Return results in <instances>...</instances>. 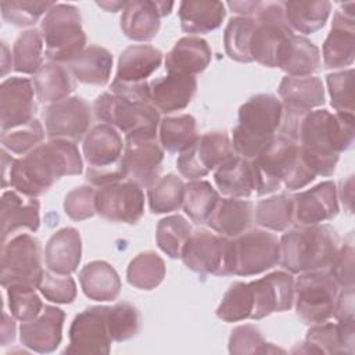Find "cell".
<instances>
[{"mask_svg": "<svg viewBox=\"0 0 355 355\" xmlns=\"http://www.w3.org/2000/svg\"><path fill=\"white\" fill-rule=\"evenodd\" d=\"M82 171L83 161L78 146L69 140L50 139L22 158H12L1 150L3 189L11 186L29 197H39L60 178L80 175Z\"/></svg>", "mask_w": 355, "mask_h": 355, "instance_id": "1", "label": "cell"}, {"mask_svg": "<svg viewBox=\"0 0 355 355\" xmlns=\"http://www.w3.org/2000/svg\"><path fill=\"white\" fill-rule=\"evenodd\" d=\"M354 136V114H333L323 108L304 115L295 141L316 176H331L340 154L352 147Z\"/></svg>", "mask_w": 355, "mask_h": 355, "instance_id": "2", "label": "cell"}, {"mask_svg": "<svg viewBox=\"0 0 355 355\" xmlns=\"http://www.w3.org/2000/svg\"><path fill=\"white\" fill-rule=\"evenodd\" d=\"M279 263L290 273L329 269L337 250L338 236L329 225H298L279 239Z\"/></svg>", "mask_w": 355, "mask_h": 355, "instance_id": "3", "label": "cell"}, {"mask_svg": "<svg viewBox=\"0 0 355 355\" xmlns=\"http://www.w3.org/2000/svg\"><path fill=\"white\" fill-rule=\"evenodd\" d=\"M283 116L282 101L270 93L250 97L239 110V122L232 130L236 155L254 159L279 133Z\"/></svg>", "mask_w": 355, "mask_h": 355, "instance_id": "4", "label": "cell"}, {"mask_svg": "<svg viewBox=\"0 0 355 355\" xmlns=\"http://www.w3.org/2000/svg\"><path fill=\"white\" fill-rule=\"evenodd\" d=\"M93 110L98 121L125 133L126 140L157 139L161 119L151 103L129 100L105 92L94 100Z\"/></svg>", "mask_w": 355, "mask_h": 355, "instance_id": "5", "label": "cell"}, {"mask_svg": "<svg viewBox=\"0 0 355 355\" xmlns=\"http://www.w3.org/2000/svg\"><path fill=\"white\" fill-rule=\"evenodd\" d=\"M47 60L68 64L86 49V35L79 10L72 4L55 3L40 22Z\"/></svg>", "mask_w": 355, "mask_h": 355, "instance_id": "6", "label": "cell"}, {"mask_svg": "<svg viewBox=\"0 0 355 355\" xmlns=\"http://www.w3.org/2000/svg\"><path fill=\"white\" fill-rule=\"evenodd\" d=\"M254 18L255 29L250 47L252 61L268 68H276L290 37L294 35L286 22L283 1H261Z\"/></svg>", "mask_w": 355, "mask_h": 355, "instance_id": "7", "label": "cell"}, {"mask_svg": "<svg viewBox=\"0 0 355 355\" xmlns=\"http://www.w3.org/2000/svg\"><path fill=\"white\" fill-rule=\"evenodd\" d=\"M338 284L329 270L300 273L294 282V304L297 316L305 324L327 322L333 318Z\"/></svg>", "mask_w": 355, "mask_h": 355, "instance_id": "8", "label": "cell"}, {"mask_svg": "<svg viewBox=\"0 0 355 355\" xmlns=\"http://www.w3.org/2000/svg\"><path fill=\"white\" fill-rule=\"evenodd\" d=\"M280 245L276 234L251 229L232 239V273L255 276L279 263Z\"/></svg>", "mask_w": 355, "mask_h": 355, "instance_id": "9", "label": "cell"}, {"mask_svg": "<svg viewBox=\"0 0 355 355\" xmlns=\"http://www.w3.org/2000/svg\"><path fill=\"white\" fill-rule=\"evenodd\" d=\"M43 275L42 245L39 239L19 233L3 243L1 250V286L21 283L37 287Z\"/></svg>", "mask_w": 355, "mask_h": 355, "instance_id": "10", "label": "cell"}, {"mask_svg": "<svg viewBox=\"0 0 355 355\" xmlns=\"http://www.w3.org/2000/svg\"><path fill=\"white\" fill-rule=\"evenodd\" d=\"M300 155V146L294 140L279 135L251 159L257 175V196H266L279 190L290 176Z\"/></svg>", "mask_w": 355, "mask_h": 355, "instance_id": "11", "label": "cell"}, {"mask_svg": "<svg viewBox=\"0 0 355 355\" xmlns=\"http://www.w3.org/2000/svg\"><path fill=\"white\" fill-rule=\"evenodd\" d=\"M183 263L193 272L229 276L232 273V239L200 229L191 233L183 254Z\"/></svg>", "mask_w": 355, "mask_h": 355, "instance_id": "12", "label": "cell"}, {"mask_svg": "<svg viewBox=\"0 0 355 355\" xmlns=\"http://www.w3.org/2000/svg\"><path fill=\"white\" fill-rule=\"evenodd\" d=\"M233 155L236 154L226 132H207L180 153L176 166L183 178L198 180L222 166Z\"/></svg>", "mask_w": 355, "mask_h": 355, "instance_id": "13", "label": "cell"}, {"mask_svg": "<svg viewBox=\"0 0 355 355\" xmlns=\"http://www.w3.org/2000/svg\"><path fill=\"white\" fill-rule=\"evenodd\" d=\"M143 187L132 180H121L97 189L96 212L110 222L135 225L144 215Z\"/></svg>", "mask_w": 355, "mask_h": 355, "instance_id": "14", "label": "cell"}, {"mask_svg": "<svg viewBox=\"0 0 355 355\" xmlns=\"http://www.w3.org/2000/svg\"><path fill=\"white\" fill-rule=\"evenodd\" d=\"M49 139H64L73 143L82 140L92 123V110L86 100L78 96L50 104L43 114Z\"/></svg>", "mask_w": 355, "mask_h": 355, "instance_id": "15", "label": "cell"}, {"mask_svg": "<svg viewBox=\"0 0 355 355\" xmlns=\"http://www.w3.org/2000/svg\"><path fill=\"white\" fill-rule=\"evenodd\" d=\"M108 306H90L78 313L69 327V345L64 354H108L111 334L107 323Z\"/></svg>", "mask_w": 355, "mask_h": 355, "instance_id": "16", "label": "cell"}, {"mask_svg": "<svg viewBox=\"0 0 355 355\" xmlns=\"http://www.w3.org/2000/svg\"><path fill=\"white\" fill-rule=\"evenodd\" d=\"M248 284L252 294L250 319L259 320L270 313L288 311L294 304V279L287 270L272 272Z\"/></svg>", "mask_w": 355, "mask_h": 355, "instance_id": "17", "label": "cell"}, {"mask_svg": "<svg viewBox=\"0 0 355 355\" xmlns=\"http://www.w3.org/2000/svg\"><path fill=\"white\" fill-rule=\"evenodd\" d=\"M355 3L341 4L334 12L331 29L323 43V62L326 68L349 67L355 58Z\"/></svg>", "mask_w": 355, "mask_h": 355, "instance_id": "18", "label": "cell"}, {"mask_svg": "<svg viewBox=\"0 0 355 355\" xmlns=\"http://www.w3.org/2000/svg\"><path fill=\"white\" fill-rule=\"evenodd\" d=\"M164 161V148L157 139L126 140L122 154V165L128 180L140 187H151L161 173Z\"/></svg>", "mask_w": 355, "mask_h": 355, "instance_id": "19", "label": "cell"}, {"mask_svg": "<svg viewBox=\"0 0 355 355\" xmlns=\"http://www.w3.org/2000/svg\"><path fill=\"white\" fill-rule=\"evenodd\" d=\"M35 86L28 78L11 76L0 86L1 132L22 126L33 119L36 112Z\"/></svg>", "mask_w": 355, "mask_h": 355, "instance_id": "20", "label": "cell"}, {"mask_svg": "<svg viewBox=\"0 0 355 355\" xmlns=\"http://www.w3.org/2000/svg\"><path fill=\"white\" fill-rule=\"evenodd\" d=\"M173 3L133 0L128 1L121 15V29L125 36L135 42L153 40L161 26V18L171 14Z\"/></svg>", "mask_w": 355, "mask_h": 355, "instance_id": "21", "label": "cell"}, {"mask_svg": "<svg viewBox=\"0 0 355 355\" xmlns=\"http://www.w3.org/2000/svg\"><path fill=\"white\" fill-rule=\"evenodd\" d=\"M294 222L298 225H319L338 214V194L336 183L322 182L312 189L293 196Z\"/></svg>", "mask_w": 355, "mask_h": 355, "instance_id": "22", "label": "cell"}, {"mask_svg": "<svg viewBox=\"0 0 355 355\" xmlns=\"http://www.w3.org/2000/svg\"><path fill=\"white\" fill-rule=\"evenodd\" d=\"M64 319L65 313L61 308L44 305L37 318L21 323V344L39 354H49L55 351L62 340Z\"/></svg>", "mask_w": 355, "mask_h": 355, "instance_id": "23", "label": "cell"}, {"mask_svg": "<svg viewBox=\"0 0 355 355\" xmlns=\"http://www.w3.org/2000/svg\"><path fill=\"white\" fill-rule=\"evenodd\" d=\"M40 202L36 197L25 196L17 190H7L1 196L0 222L1 243L21 229L36 232L40 226Z\"/></svg>", "mask_w": 355, "mask_h": 355, "instance_id": "24", "label": "cell"}, {"mask_svg": "<svg viewBox=\"0 0 355 355\" xmlns=\"http://www.w3.org/2000/svg\"><path fill=\"white\" fill-rule=\"evenodd\" d=\"M125 150L121 133L107 123L92 128L83 139V155L89 168L116 166Z\"/></svg>", "mask_w": 355, "mask_h": 355, "instance_id": "25", "label": "cell"}, {"mask_svg": "<svg viewBox=\"0 0 355 355\" xmlns=\"http://www.w3.org/2000/svg\"><path fill=\"white\" fill-rule=\"evenodd\" d=\"M197 90L194 76L183 73H168L150 83L151 104L158 112L171 114L184 110L193 100Z\"/></svg>", "mask_w": 355, "mask_h": 355, "instance_id": "26", "label": "cell"}, {"mask_svg": "<svg viewBox=\"0 0 355 355\" xmlns=\"http://www.w3.org/2000/svg\"><path fill=\"white\" fill-rule=\"evenodd\" d=\"M82 258V239L75 227L57 230L47 241L44 250L46 266L57 275L73 273Z\"/></svg>", "mask_w": 355, "mask_h": 355, "instance_id": "27", "label": "cell"}, {"mask_svg": "<svg viewBox=\"0 0 355 355\" xmlns=\"http://www.w3.org/2000/svg\"><path fill=\"white\" fill-rule=\"evenodd\" d=\"M212 60L208 42L200 36H184L179 39L165 57L168 73H183L194 76L202 72Z\"/></svg>", "mask_w": 355, "mask_h": 355, "instance_id": "28", "label": "cell"}, {"mask_svg": "<svg viewBox=\"0 0 355 355\" xmlns=\"http://www.w3.org/2000/svg\"><path fill=\"white\" fill-rule=\"evenodd\" d=\"M254 220V205L240 198H219L207 225L218 234L234 239L250 230Z\"/></svg>", "mask_w": 355, "mask_h": 355, "instance_id": "29", "label": "cell"}, {"mask_svg": "<svg viewBox=\"0 0 355 355\" xmlns=\"http://www.w3.org/2000/svg\"><path fill=\"white\" fill-rule=\"evenodd\" d=\"M218 190L232 198L250 197L257 191V175L250 159L233 155L222 166L214 171Z\"/></svg>", "mask_w": 355, "mask_h": 355, "instance_id": "30", "label": "cell"}, {"mask_svg": "<svg viewBox=\"0 0 355 355\" xmlns=\"http://www.w3.org/2000/svg\"><path fill=\"white\" fill-rule=\"evenodd\" d=\"M162 62V53L150 44H133L126 47L119 58L114 80L146 82Z\"/></svg>", "mask_w": 355, "mask_h": 355, "instance_id": "31", "label": "cell"}, {"mask_svg": "<svg viewBox=\"0 0 355 355\" xmlns=\"http://www.w3.org/2000/svg\"><path fill=\"white\" fill-rule=\"evenodd\" d=\"M279 97L283 105L301 111H312L324 104V87L318 76H288L279 83Z\"/></svg>", "mask_w": 355, "mask_h": 355, "instance_id": "32", "label": "cell"}, {"mask_svg": "<svg viewBox=\"0 0 355 355\" xmlns=\"http://www.w3.org/2000/svg\"><path fill=\"white\" fill-rule=\"evenodd\" d=\"M79 283L87 298L100 302L116 300L122 287L119 275L105 261L86 263L79 272Z\"/></svg>", "mask_w": 355, "mask_h": 355, "instance_id": "33", "label": "cell"}, {"mask_svg": "<svg viewBox=\"0 0 355 355\" xmlns=\"http://www.w3.org/2000/svg\"><path fill=\"white\" fill-rule=\"evenodd\" d=\"M67 67L76 80L86 85L104 86L110 80L112 55L107 49L90 44Z\"/></svg>", "mask_w": 355, "mask_h": 355, "instance_id": "34", "label": "cell"}, {"mask_svg": "<svg viewBox=\"0 0 355 355\" xmlns=\"http://www.w3.org/2000/svg\"><path fill=\"white\" fill-rule=\"evenodd\" d=\"M226 17L225 4L220 1L190 0L179 6L182 31L186 33H208L218 29Z\"/></svg>", "mask_w": 355, "mask_h": 355, "instance_id": "35", "label": "cell"}, {"mask_svg": "<svg viewBox=\"0 0 355 355\" xmlns=\"http://www.w3.org/2000/svg\"><path fill=\"white\" fill-rule=\"evenodd\" d=\"M33 86L40 103L53 104L61 101L75 90L76 82L68 67L58 62H47L33 75Z\"/></svg>", "mask_w": 355, "mask_h": 355, "instance_id": "36", "label": "cell"}, {"mask_svg": "<svg viewBox=\"0 0 355 355\" xmlns=\"http://www.w3.org/2000/svg\"><path fill=\"white\" fill-rule=\"evenodd\" d=\"M320 67L319 49L306 37L293 35L283 51L279 67L288 76H311Z\"/></svg>", "mask_w": 355, "mask_h": 355, "instance_id": "37", "label": "cell"}, {"mask_svg": "<svg viewBox=\"0 0 355 355\" xmlns=\"http://www.w3.org/2000/svg\"><path fill=\"white\" fill-rule=\"evenodd\" d=\"M284 18L291 31L309 35L324 26L330 12L331 3L320 1H284Z\"/></svg>", "mask_w": 355, "mask_h": 355, "instance_id": "38", "label": "cell"}, {"mask_svg": "<svg viewBox=\"0 0 355 355\" xmlns=\"http://www.w3.org/2000/svg\"><path fill=\"white\" fill-rule=\"evenodd\" d=\"M197 137V123L190 114L165 116L159 122V144L169 153L184 151Z\"/></svg>", "mask_w": 355, "mask_h": 355, "instance_id": "39", "label": "cell"}, {"mask_svg": "<svg viewBox=\"0 0 355 355\" xmlns=\"http://www.w3.org/2000/svg\"><path fill=\"white\" fill-rule=\"evenodd\" d=\"M257 223L272 232H284L294 223L293 196L277 194L261 200L255 208Z\"/></svg>", "mask_w": 355, "mask_h": 355, "instance_id": "40", "label": "cell"}, {"mask_svg": "<svg viewBox=\"0 0 355 355\" xmlns=\"http://www.w3.org/2000/svg\"><path fill=\"white\" fill-rule=\"evenodd\" d=\"M165 262L154 251L137 254L126 269L128 283L139 290H153L158 287L165 277Z\"/></svg>", "mask_w": 355, "mask_h": 355, "instance_id": "41", "label": "cell"}, {"mask_svg": "<svg viewBox=\"0 0 355 355\" xmlns=\"http://www.w3.org/2000/svg\"><path fill=\"white\" fill-rule=\"evenodd\" d=\"M219 201L218 191L207 180H190L184 184L183 209L189 218L197 223H207L216 202Z\"/></svg>", "mask_w": 355, "mask_h": 355, "instance_id": "42", "label": "cell"}, {"mask_svg": "<svg viewBox=\"0 0 355 355\" xmlns=\"http://www.w3.org/2000/svg\"><path fill=\"white\" fill-rule=\"evenodd\" d=\"M44 42L40 31L28 29L22 32L12 44V62L17 72L36 75L43 64Z\"/></svg>", "mask_w": 355, "mask_h": 355, "instance_id": "43", "label": "cell"}, {"mask_svg": "<svg viewBox=\"0 0 355 355\" xmlns=\"http://www.w3.org/2000/svg\"><path fill=\"white\" fill-rule=\"evenodd\" d=\"M254 29L255 18L252 17H234L227 22L223 33V44L230 60L252 62L250 47Z\"/></svg>", "mask_w": 355, "mask_h": 355, "instance_id": "44", "label": "cell"}, {"mask_svg": "<svg viewBox=\"0 0 355 355\" xmlns=\"http://www.w3.org/2000/svg\"><path fill=\"white\" fill-rule=\"evenodd\" d=\"M183 180L173 173H168L159 178L151 187H148V207L154 214H168L178 211L183 205Z\"/></svg>", "mask_w": 355, "mask_h": 355, "instance_id": "45", "label": "cell"}, {"mask_svg": "<svg viewBox=\"0 0 355 355\" xmlns=\"http://www.w3.org/2000/svg\"><path fill=\"white\" fill-rule=\"evenodd\" d=\"M191 233L190 223L182 215H171L162 218L157 225V244L171 258H182Z\"/></svg>", "mask_w": 355, "mask_h": 355, "instance_id": "46", "label": "cell"}, {"mask_svg": "<svg viewBox=\"0 0 355 355\" xmlns=\"http://www.w3.org/2000/svg\"><path fill=\"white\" fill-rule=\"evenodd\" d=\"M291 352L345 354L338 323H330L327 320L323 323L311 324L305 341L293 348Z\"/></svg>", "mask_w": 355, "mask_h": 355, "instance_id": "47", "label": "cell"}, {"mask_svg": "<svg viewBox=\"0 0 355 355\" xmlns=\"http://www.w3.org/2000/svg\"><path fill=\"white\" fill-rule=\"evenodd\" d=\"M252 312V294L248 283L236 282L225 293L219 306L216 308V316L226 322H240L248 319Z\"/></svg>", "mask_w": 355, "mask_h": 355, "instance_id": "48", "label": "cell"}, {"mask_svg": "<svg viewBox=\"0 0 355 355\" xmlns=\"http://www.w3.org/2000/svg\"><path fill=\"white\" fill-rule=\"evenodd\" d=\"M8 308L11 315L19 322H28L40 315L44 305L35 291L33 286L29 284H10L6 287Z\"/></svg>", "mask_w": 355, "mask_h": 355, "instance_id": "49", "label": "cell"}, {"mask_svg": "<svg viewBox=\"0 0 355 355\" xmlns=\"http://www.w3.org/2000/svg\"><path fill=\"white\" fill-rule=\"evenodd\" d=\"M107 323L112 341H126L139 333L140 313L135 305L119 302L108 306Z\"/></svg>", "mask_w": 355, "mask_h": 355, "instance_id": "50", "label": "cell"}, {"mask_svg": "<svg viewBox=\"0 0 355 355\" xmlns=\"http://www.w3.org/2000/svg\"><path fill=\"white\" fill-rule=\"evenodd\" d=\"M42 123L37 119H32L31 122L1 132V144L4 150H8L12 154L25 155L39 144H42L46 133Z\"/></svg>", "mask_w": 355, "mask_h": 355, "instance_id": "51", "label": "cell"}, {"mask_svg": "<svg viewBox=\"0 0 355 355\" xmlns=\"http://www.w3.org/2000/svg\"><path fill=\"white\" fill-rule=\"evenodd\" d=\"M229 352L247 355L284 351L277 347H273L270 343H266L258 327L252 324H243L232 330V334L229 337Z\"/></svg>", "mask_w": 355, "mask_h": 355, "instance_id": "52", "label": "cell"}, {"mask_svg": "<svg viewBox=\"0 0 355 355\" xmlns=\"http://www.w3.org/2000/svg\"><path fill=\"white\" fill-rule=\"evenodd\" d=\"M330 104L340 114H354V69L327 75Z\"/></svg>", "mask_w": 355, "mask_h": 355, "instance_id": "53", "label": "cell"}, {"mask_svg": "<svg viewBox=\"0 0 355 355\" xmlns=\"http://www.w3.org/2000/svg\"><path fill=\"white\" fill-rule=\"evenodd\" d=\"M54 1H1L3 18L15 26H31L47 14Z\"/></svg>", "mask_w": 355, "mask_h": 355, "instance_id": "54", "label": "cell"}, {"mask_svg": "<svg viewBox=\"0 0 355 355\" xmlns=\"http://www.w3.org/2000/svg\"><path fill=\"white\" fill-rule=\"evenodd\" d=\"M36 288L46 300L55 304H71L76 297L75 280L69 275H57L50 270H43Z\"/></svg>", "mask_w": 355, "mask_h": 355, "instance_id": "55", "label": "cell"}, {"mask_svg": "<svg viewBox=\"0 0 355 355\" xmlns=\"http://www.w3.org/2000/svg\"><path fill=\"white\" fill-rule=\"evenodd\" d=\"M97 189L90 186H79L71 190L64 200L65 214L76 222L92 218L96 212Z\"/></svg>", "mask_w": 355, "mask_h": 355, "instance_id": "56", "label": "cell"}, {"mask_svg": "<svg viewBox=\"0 0 355 355\" xmlns=\"http://www.w3.org/2000/svg\"><path fill=\"white\" fill-rule=\"evenodd\" d=\"M329 273L333 276L338 287L349 288L354 287V240L352 234L348 236V240L338 247L330 266Z\"/></svg>", "mask_w": 355, "mask_h": 355, "instance_id": "57", "label": "cell"}, {"mask_svg": "<svg viewBox=\"0 0 355 355\" xmlns=\"http://www.w3.org/2000/svg\"><path fill=\"white\" fill-rule=\"evenodd\" d=\"M111 93L122 96L129 100L143 101V103H151V92H150V83L146 82H118L112 80L111 83Z\"/></svg>", "mask_w": 355, "mask_h": 355, "instance_id": "58", "label": "cell"}, {"mask_svg": "<svg viewBox=\"0 0 355 355\" xmlns=\"http://www.w3.org/2000/svg\"><path fill=\"white\" fill-rule=\"evenodd\" d=\"M336 320H344L354 318V287L344 288V291L337 297L334 313Z\"/></svg>", "mask_w": 355, "mask_h": 355, "instance_id": "59", "label": "cell"}, {"mask_svg": "<svg viewBox=\"0 0 355 355\" xmlns=\"http://www.w3.org/2000/svg\"><path fill=\"white\" fill-rule=\"evenodd\" d=\"M227 6L233 12L240 14V17H251L257 14L261 1H229Z\"/></svg>", "mask_w": 355, "mask_h": 355, "instance_id": "60", "label": "cell"}, {"mask_svg": "<svg viewBox=\"0 0 355 355\" xmlns=\"http://www.w3.org/2000/svg\"><path fill=\"white\" fill-rule=\"evenodd\" d=\"M14 316H8L7 312H3V322H1V345H7L12 343L15 338V322Z\"/></svg>", "mask_w": 355, "mask_h": 355, "instance_id": "61", "label": "cell"}, {"mask_svg": "<svg viewBox=\"0 0 355 355\" xmlns=\"http://www.w3.org/2000/svg\"><path fill=\"white\" fill-rule=\"evenodd\" d=\"M340 197H341V201L345 205L347 211L352 212V198H354V179H352V176H349L345 182H343Z\"/></svg>", "mask_w": 355, "mask_h": 355, "instance_id": "62", "label": "cell"}, {"mask_svg": "<svg viewBox=\"0 0 355 355\" xmlns=\"http://www.w3.org/2000/svg\"><path fill=\"white\" fill-rule=\"evenodd\" d=\"M128 1H96V4L98 7H101L103 10L108 11V12H116L119 10H123Z\"/></svg>", "mask_w": 355, "mask_h": 355, "instance_id": "63", "label": "cell"}]
</instances>
